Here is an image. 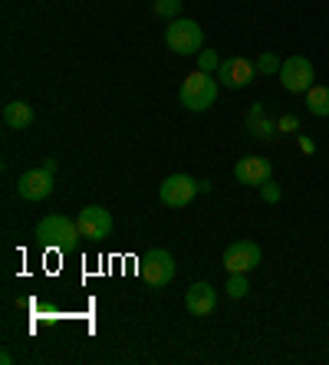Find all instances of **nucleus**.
<instances>
[{
	"label": "nucleus",
	"mask_w": 329,
	"mask_h": 365,
	"mask_svg": "<svg viewBox=\"0 0 329 365\" xmlns=\"http://www.w3.org/2000/svg\"><path fill=\"white\" fill-rule=\"evenodd\" d=\"M257 76V66L244 56H231V60H221V69H218V79L221 86H228V89H247Z\"/></svg>",
	"instance_id": "9"
},
{
	"label": "nucleus",
	"mask_w": 329,
	"mask_h": 365,
	"mask_svg": "<svg viewBox=\"0 0 329 365\" xmlns=\"http://www.w3.org/2000/svg\"><path fill=\"white\" fill-rule=\"evenodd\" d=\"M181 4L185 0H152V14L161 20H175L181 14Z\"/></svg>",
	"instance_id": "17"
},
{
	"label": "nucleus",
	"mask_w": 329,
	"mask_h": 365,
	"mask_svg": "<svg viewBox=\"0 0 329 365\" xmlns=\"http://www.w3.org/2000/svg\"><path fill=\"white\" fill-rule=\"evenodd\" d=\"M224 289H228L231 299H244L247 289H250V283H247V273H228V283H224Z\"/></svg>",
	"instance_id": "16"
},
{
	"label": "nucleus",
	"mask_w": 329,
	"mask_h": 365,
	"mask_svg": "<svg viewBox=\"0 0 329 365\" xmlns=\"http://www.w3.org/2000/svg\"><path fill=\"white\" fill-rule=\"evenodd\" d=\"M270 175H273L270 162L260 158V155H244V158L234 165V178L247 187H260L263 181H270Z\"/></svg>",
	"instance_id": "11"
},
{
	"label": "nucleus",
	"mask_w": 329,
	"mask_h": 365,
	"mask_svg": "<svg viewBox=\"0 0 329 365\" xmlns=\"http://www.w3.org/2000/svg\"><path fill=\"white\" fill-rule=\"evenodd\" d=\"M300 148H303V152H310V155H313V152H316V145H313V142H310V138H300Z\"/></svg>",
	"instance_id": "22"
},
{
	"label": "nucleus",
	"mask_w": 329,
	"mask_h": 365,
	"mask_svg": "<svg viewBox=\"0 0 329 365\" xmlns=\"http://www.w3.org/2000/svg\"><path fill=\"white\" fill-rule=\"evenodd\" d=\"M247 132L257 138H273V132H277V122L267 119V112H263L260 102H253L250 112H247Z\"/></svg>",
	"instance_id": "14"
},
{
	"label": "nucleus",
	"mask_w": 329,
	"mask_h": 365,
	"mask_svg": "<svg viewBox=\"0 0 329 365\" xmlns=\"http://www.w3.org/2000/svg\"><path fill=\"white\" fill-rule=\"evenodd\" d=\"M165 43H168V50L178 53V56H198L204 46V30L194 20L175 17L168 24V30H165Z\"/></svg>",
	"instance_id": "3"
},
{
	"label": "nucleus",
	"mask_w": 329,
	"mask_h": 365,
	"mask_svg": "<svg viewBox=\"0 0 329 365\" xmlns=\"http://www.w3.org/2000/svg\"><path fill=\"white\" fill-rule=\"evenodd\" d=\"M138 273L148 287H168L175 280V257L168 250H148L138 260Z\"/></svg>",
	"instance_id": "4"
},
{
	"label": "nucleus",
	"mask_w": 329,
	"mask_h": 365,
	"mask_svg": "<svg viewBox=\"0 0 329 365\" xmlns=\"http://www.w3.org/2000/svg\"><path fill=\"white\" fill-rule=\"evenodd\" d=\"M260 197L267 204H277L280 197H283V191H280V185H273V181H263V185H260Z\"/></svg>",
	"instance_id": "20"
},
{
	"label": "nucleus",
	"mask_w": 329,
	"mask_h": 365,
	"mask_svg": "<svg viewBox=\"0 0 329 365\" xmlns=\"http://www.w3.org/2000/svg\"><path fill=\"white\" fill-rule=\"evenodd\" d=\"M185 306L191 316H211L214 306H218V289H214L211 283H194V287L188 289Z\"/></svg>",
	"instance_id": "12"
},
{
	"label": "nucleus",
	"mask_w": 329,
	"mask_h": 365,
	"mask_svg": "<svg viewBox=\"0 0 329 365\" xmlns=\"http://www.w3.org/2000/svg\"><path fill=\"white\" fill-rule=\"evenodd\" d=\"M300 128V119L296 115H283V119H277V132H296Z\"/></svg>",
	"instance_id": "21"
},
{
	"label": "nucleus",
	"mask_w": 329,
	"mask_h": 365,
	"mask_svg": "<svg viewBox=\"0 0 329 365\" xmlns=\"http://www.w3.org/2000/svg\"><path fill=\"white\" fill-rule=\"evenodd\" d=\"M17 195L24 201H43V197L53 195V171L46 168H34V171H24L17 181Z\"/></svg>",
	"instance_id": "10"
},
{
	"label": "nucleus",
	"mask_w": 329,
	"mask_h": 365,
	"mask_svg": "<svg viewBox=\"0 0 329 365\" xmlns=\"http://www.w3.org/2000/svg\"><path fill=\"white\" fill-rule=\"evenodd\" d=\"M198 69H204V73H214V69H221V56L214 50L198 53Z\"/></svg>",
	"instance_id": "19"
},
{
	"label": "nucleus",
	"mask_w": 329,
	"mask_h": 365,
	"mask_svg": "<svg viewBox=\"0 0 329 365\" xmlns=\"http://www.w3.org/2000/svg\"><path fill=\"white\" fill-rule=\"evenodd\" d=\"M260 260H263V254L253 240H234V244L224 250V267H228V273H250L260 267Z\"/></svg>",
	"instance_id": "7"
},
{
	"label": "nucleus",
	"mask_w": 329,
	"mask_h": 365,
	"mask_svg": "<svg viewBox=\"0 0 329 365\" xmlns=\"http://www.w3.org/2000/svg\"><path fill=\"white\" fill-rule=\"evenodd\" d=\"M76 227H79V237L83 240H102L112 234V214L106 211V207H99V204H89V207L79 211Z\"/></svg>",
	"instance_id": "6"
},
{
	"label": "nucleus",
	"mask_w": 329,
	"mask_h": 365,
	"mask_svg": "<svg viewBox=\"0 0 329 365\" xmlns=\"http://www.w3.org/2000/svg\"><path fill=\"white\" fill-rule=\"evenodd\" d=\"M253 66H257V73H263V76H277L280 66H283V60H280L277 53H260Z\"/></svg>",
	"instance_id": "18"
},
{
	"label": "nucleus",
	"mask_w": 329,
	"mask_h": 365,
	"mask_svg": "<svg viewBox=\"0 0 329 365\" xmlns=\"http://www.w3.org/2000/svg\"><path fill=\"white\" fill-rule=\"evenodd\" d=\"M178 99L191 112L211 109L218 102V79H211V73H204V69H194L191 76H185L181 89H178Z\"/></svg>",
	"instance_id": "1"
},
{
	"label": "nucleus",
	"mask_w": 329,
	"mask_h": 365,
	"mask_svg": "<svg viewBox=\"0 0 329 365\" xmlns=\"http://www.w3.org/2000/svg\"><path fill=\"white\" fill-rule=\"evenodd\" d=\"M4 122H7V128H26V125H34V106L24 99H14L4 106Z\"/></svg>",
	"instance_id": "13"
},
{
	"label": "nucleus",
	"mask_w": 329,
	"mask_h": 365,
	"mask_svg": "<svg viewBox=\"0 0 329 365\" xmlns=\"http://www.w3.org/2000/svg\"><path fill=\"white\" fill-rule=\"evenodd\" d=\"M34 237L40 240L43 247H53V250H69V247L79 240V227L76 221H69L66 214H50L36 224Z\"/></svg>",
	"instance_id": "2"
},
{
	"label": "nucleus",
	"mask_w": 329,
	"mask_h": 365,
	"mask_svg": "<svg viewBox=\"0 0 329 365\" xmlns=\"http://www.w3.org/2000/svg\"><path fill=\"white\" fill-rule=\"evenodd\" d=\"M306 109H310V115L326 119L329 115V86H313L310 93H306Z\"/></svg>",
	"instance_id": "15"
},
{
	"label": "nucleus",
	"mask_w": 329,
	"mask_h": 365,
	"mask_svg": "<svg viewBox=\"0 0 329 365\" xmlns=\"http://www.w3.org/2000/svg\"><path fill=\"white\" fill-rule=\"evenodd\" d=\"M194 195H198V181H194L191 175H181V171L168 175L158 187L161 204H168V207H185V204H191Z\"/></svg>",
	"instance_id": "8"
},
{
	"label": "nucleus",
	"mask_w": 329,
	"mask_h": 365,
	"mask_svg": "<svg viewBox=\"0 0 329 365\" xmlns=\"http://www.w3.org/2000/svg\"><path fill=\"white\" fill-rule=\"evenodd\" d=\"M277 76H280V83H283L287 93H293V96L310 93L313 89V63L306 60V56H300V53H293V56L283 60Z\"/></svg>",
	"instance_id": "5"
},
{
	"label": "nucleus",
	"mask_w": 329,
	"mask_h": 365,
	"mask_svg": "<svg viewBox=\"0 0 329 365\" xmlns=\"http://www.w3.org/2000/svg\"><path fill=\"white\" fill-rule=\"evenodd\" d=\"M198 191H201V195H211V181H198Z\"/></svg>",
	"instance_id": "23"
}]
</instances>
